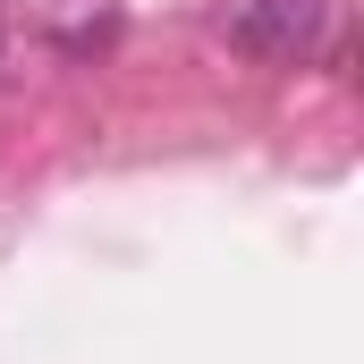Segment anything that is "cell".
Wrapping results in <instances>:
<instances>
[{"label": "cell", "instance_id": "obj_1", "mask_svg": "<svg viewBox=\"0 0 364 364\" xmlns=\"http://www.w3.org/2000/svg\"><path fill=\"white\" fill-rule=\"evenodd\" d=\"M322 26H331V0H237L220 34H229L237 60L288 68V60H305V51L322 43Z\"/></svg>", "mask_w": 364, "mask_h": 364}]
</instances>
